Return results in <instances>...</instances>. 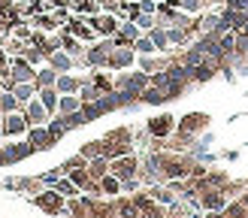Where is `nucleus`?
<instances>
[{"label":"nucleus","instance_id":"1","mask_svg":"<svg viewBox=\"0 0 248 218\" xmlns=\"http://www.w3.org/2000/svg\"><path fill=\"white\" fill-rule=\"evenodd\" d=\"M12 79H16V82H31V79H33V73H31V61H28V58L12 64Z\"/></svg>","mask_w":248,"mask_h":218},{"label":"nucleus","instance_id":"2","mask_svg":"<svg viewBox=\"0 0 248 218\" xmlns=\"http://www.w3.org/2000/svg\"><path fill=\"white\" fill-rule=\"evenodd\" d=\"M130 61H133L130 48H121V52H112V58H109V64H112V67H127Z\"/></svg>","mask_w":248,"mask_h":218},{"label":"nucleus","instance_id":"3","mask_svg":"<svg viewBox=\"0 0 248 218\" xmlns=\"http://www.w3.org/2000/svg\"><path fill=\"white\" fill-rule=\"evenodd\" d=\"M48 58H52V67H55V70H70V64H73L70 55H64V52H52Z\"/></svg>","mask_w":248,"mask_h":218},{"label":"nucleus","instance_id":"4","mask_svg":"<svg viewBox=\"0 0 248 218\" xmlns=\"http://www.w3.org/2000/svg\"><path fill=\"white\" fill-rule=\"evenodd\" d=\"M6 133H18V130H24V118L21 115H6Z\"/></svg>","mask_w":248,"mask_h":218},{"label":"nucleus","instance_id":"5","mask_svg":"<svg viewBox=\"0 0 248 218\" xmlns=\"http://www.w3.org/2000/svg\"><path fill=\"white\" fill-rule=\"evenodd\" d=\"M31 121H46V106H40L36 100H31V109H28Z\"/></svg>","mask_w":248,"mask_h":218},{"label":"nucleus","instance_id":"6","mask_svg":"<svg viewBox=\"0 0 248 218\" xmlns=\"http://www.w3.org/2000/svg\"><path fill=\"white\" fill-rule=\"evenodd\" d=\"M152 43H155L157 48H167V43H170V33H167V31H160V28H157V31H152Z\"/></svg>","mask_w":248,"mask_h":218},{"label":"nucleus","instance_id":"7","mask_svg":"<svg viewBox=\"0 0 248 218\" xmlns=\"http://www.w3.org/2000/svg\"><path fill=\"white\" fill-rule=\"evenodd\" d=\"M94 24H97V31H100V33H115V28H118L115 18H100V21H94Z\"/></svg>","mask_w":248,"mask_h":218},{"label":"nucleus","instance_id":"8","mask_svg":"<svg viewBox=\"0 0 248 218\" xmlns=\"http://www.w3.org/2000/svg\"><path fill=\"white\" fill-rule=\"evenodd\" d=\"M170 121H172L170 115H164V118H155V121H152V130H155V133H167V130H170Z\"/></svg>","mask_w":248,"mask_h":218},{"label":"nucleus","instance_id":"9","mask_svg":"<svg viewBox=\"0 0 248 218\" xmlns=\"http://www.w3.org/2000/svg\"><path fill=\"white\" fill-rule=\"evenodd\" d=\"M55 85H58L61 91H76V88H79V82H76V79H70V76H61Z\"/></svg>","mask_w":248,"mask_h":218},{"label":"nucleus","instance_id":"10","mask_svg":"<svg viewBox=\"0 0 248 218\" xmlns=\"http://www.w3.org/2000/svg\"><path fill=\"white\" fill-rule=\"evenodd\" d=\"M36 82H40L43 88H52V85L58 82V79H55V70H43V73H40V79H36Z\"/></svg>","mask_w":248,"mask_h":218},{"label":"nucleus","instance_id":"11","mask_svg":"<svg viewBox=\"0 0 248 218\" xmlns=\"http://www.w3.org/2000/svg\"><path fill=\"white\" fill-rule=\"evenodd\" d=\"M31 94H33V88H31L28 82H18L16 85V97H18V100H31Z\"/></svg>","mask_w":248,"mask_h":218},{"label":"nucleus","instance_id":"12","mask_svg":"<svg viewBox=\"0 0 248 218\" xmlns=\"http://www.w3.org/2000/svg\"><path fill=\"white\" fill-rule=\"evenodd\" d=\"M40 97H43V106H46V109H55L58 97H55V91H52V88H43V94H40Z\"/></svg>","mask_w":248,"mask_h":218},{"label":"nucleus","instance_id":"13","mask_svg":"<svg viewBox=\"0 0 248 218\" xmlns=\"http://www.w3.org/2000/svg\"><path fill=\"white\" fill-rule=\"evenodd\" d=\"M76 109H79L76 97H64V100H61V112H76Z\"/></svg>","mask_w":248,"mask_h":218},{"label":"nucleus","instance_id":"14","mask_svg":"<svg viewBox=\"0 0 248 218\" xmlns=\"http://www.w3.org/2000/svg\"><path fill=\"white\" fill-rule=\"evenodd\" d=\"M136 48H140V52H142V55H152V52H155V48H157V46L152 43V36H148V40H136Z\"/></svg>","mask_w":248,"mask_h":218},{"label":"nucleus","instance_id":"15","mask_svg":"<svg viewBox=\"0 0 248 218\" xmlns=\"http://www.w3.org/2000/svg\"><path fill=\"white\" fill-rule=\"evenodd\" d=\"M73 6H76V9H82V12H94V9H97V3H94V0H73Z\"/></svg>","mask_w":248,"mask_h":218},{"label":"nucleus","instance_id":"16","mask_svg":"<svg viewBox=\"0 0 248 218\" xmlns=\"http://www.w3.org/2000/svg\"><path fill=\"white\" fill-rule=\"evenodd\" d=\"M16 100H18V97L3 94V97H0V109H6V112H9V109H16Z\"/></svg>","mask_w":248,"mask_h":218},{"label":"nucleus","instance_id":"17","mask_svg":"<svg viewBox=\"0 0 248 218\" xmlns=\"http://www.w3.org/2000/svg\"><path fill=\"white\" fill-rule=\"evenodd\" d=\"M140 9H142V12H155V3H152V0H145V3H142Z\"/></svg>","mask_w":248,"mask_h":218},{"label":"nucleus","instance_id":"18","mask_svg":"<svg viewBox=\"0 0 248 218\" xmlns=\"http://www.w3.org/2000/svg\"><path fill=\"white\" fill-rule=\"evenodd\" d=\"M127 3H130V0H127Z\"/></svg>","mask_w":248,"mask_h":218}]
</instances>
